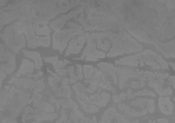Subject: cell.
I'll return each instance as SVG.
<instances>
[{"instance_id": "obj_1", "label": "cell", "mask_w": 175, "mask_h": 123, "mask_svg": "<svg viewBox=\"0 0 175 123\" xmlns=\"http://www.w3.org/2000/svg\"><path fill=\"white\" fill-rule=\"evenodd\" d=\"M111 42V47H110L109 53L106 57L113 58L121 54H131V53H138V51H143L142 44H139L136 40L132 39V36L125 30H119L114 32V36L110 39Z\"/></svg>"}, {"instance_id": "obj_2", "label": "cell", "mask_w": 175, "mask_h": 123, "mask_svg": "<svg viewBox=\"0 0 175 123\" xmlns=\"http://www.w3.org/2000/svg\"><path fill=\"white\" fill-rule=\"evenodd\" d=\"M82 33H85V30L78 22H67V26L64 29L54 32L53 48L58 50L60 53H64V50L67 48V44H68V40H71L74 36L82 35Z\"/></svg>"}, {"instance_id": "obj_3", "label": "cell", "mask_w": 175, "mask_h": 123, "mask_svg": "<svg viewBox=\"0 0 175 123\" xmlns=\"http://www.w3.org/2000/svg\"><path fill=\"white\" fill-rule=\"evenodd\" d=\"M0 39L6 43L8 48L14 53H18L25 47V36L21 30L15 29L13 25H7L4 28V32L0 33Z\"/></svg>"}, {"instance_id": "obj_4", "label": "cell", "mask_w": 175, "mask_h": 123, "mask_svg": "<svg viewBox=\"0 0 175 123\" xmlns=\"http://www.w3.org/2000/svg\"><path fill=\"white\" fill-rule=\"evenodd\" d=\"M8 84H15L21 89H25V90H38L42 91L45 89L43 80H33V79H28V78H13L10 79Z\"/></svg>"}, {"instance_id": "obj_5", "label": "cell", "mask_w": 175, "mask_h": 123, "mask_svg": "<svg viewBox=\"0 0 175 123\" xmlns=\"http://www.w3.org/2000/svg\"><path fill=\"white\" fill-rule=\"evenodd\" d=\"M86 82H89L90 84L97 86V87H103V89H106V90L115 91V89L111 86V83L107 80L104 72H102V71H99V69H96V68H93V72H92L90 78H89Z\"/></svg>"}, {"instance_id": "obj_6", "label": "cell", "mask_w": 175, "mask_h": 123, "mask_svg": "<svg viewBox=\"0 0 175 123\" xmlns=\"http://www.w3.org/2000/svg\"><path fill=\"white\" fill-rule=\"evenodd\" d=\"M85 43H86V40H85L84 33H82V35H78V36H74L71 40H70V44L67 46V48L64 50V53L67 55H72V54L79 53V51L84 48Z\"/></svg>"}, {"instance_id": "obj_7", "label": "cell", "mask_w": 175, "mask_h": 123, "mask_svg": "<svg viewBox=\"0 0 175 123\" xmlns=\"http://www.w3.org/2000/svg\"><path fill=\"white\" fill-rule=\"evenodd\" d=\"M109 98H110L109 94L102 91L99 94H90V96H88V102L95 104L96 107H104L109 102Z\"/></svg>"}, {"instance_id": "obj_8", "label": "cell", "mask_w": 175, "mask_h": 123, "mask_svg": "<svg viewBox=\"0 0 175 123\" xmlns=\"http://www.w3.org/2000/svg\"><path fill=\"white\" fill-rule=\"evenodd\" d=\"M33 71H35V64H32V61H29V60H24L22 64H21V68L15 73V78H22L24 75L32 73Z\"/></svg>"}, {"instance_id": "obj_9", "label": "cell", "mask_w": 175, "mask_h": 123, "mask_svg": "<svg viewBox=\"0 0 175 123\" xmlns=\"http://www.w3.org/2000/svg\"><path fill=\"white\" fill-rule=\"evenodd\" d=\"M24 54H25L27 58H31V60L35 62V69L36 71H41L42 65H43V62H42V57L41 54L38 53V51H31V50H24Z\"/></svg>"}, {"instance_id": "obj_10", "label": "cell", "mask_w": 175, "mask_h": 123, "mask_svg": "<svg viewBox=\"0 0 175 123\" xmlns=\"http://www.w3.org/2000/svg\"><path fill=\"white\" fill-rule=\"evenodd\" d=\"M158 105H160V111L164 112L165 115H171L173 113V102H171L170 97H161L158 100Z\"/></svg>"}, {"instance_id": "obj_11", "label": "cell", "mask_w": 175, "mask_h": 123, "mask_svg": "<svg viewBox=\"0 0 175 123\" xmlns=\"http://www.w3.org/2000/svg\"><path fill=\"white\" fill-rule=\"evenodd\" d=\"M33 107H35L36 111L39 112H43V113H53L54 112V107L53 104L50 102H43V101H38V102H33Z\"/></svg>"}, {"instance_id": "obj_12", "label": "cell", "mask_w": 175, "mask_h": 123, "mask_svg": "<svg viewBox=\"0 0 175 123\" xmlns=\"http://www.w3.org/2000/svg\"><path fill=\"white\" fill-rule=\"evenodd\" d=\"M118 108L121 109V111H124L125 113H128L129 116H143V115H146V113H147V111H140V112H138V111L132 109L128 105H125V104H121V102H119Z\"/></svg>"}, {"instance_id": "obj_13", "label": "cell", "mask_w": 175, "mask_h": 123, "mask_svg": "<svg viewBox=\"0 0 175 123\" xmlns=\"http://www.w3.org/2000/svg\"><path fill=\"white\" fill-rule=\"evenodd\" d=\"M100 58H106V53L102 50H93L90 54H88L86 57H85V60L86 61H97V60H100Z\"/></svg>"}, {"instance_id": "obj_14", "label": "cell", "mask_w": 175, "mask_h": 123, "mask_svg": "<svg viewBox=\"0 0 175 123\" xmlns=\"http://www.w3.org/2000/svg\"><path fill=\"white\" fill-rule=\"evenodd\" d=\"M96 48H99V50H102V51H109L110 50V47H111V42L109 40V39H97L96 42Z\"/></svg>"}, {"instance_id": "obj_15", "label": "cell", "mask_w": 175, "mask_h": 123, "mask_svg": "<svg viewBox=\"0 0 175 123\" xmlns=\"http://www.w3.org/2000/svg\"><path fill=\"white\" fill-rule=\"evenodd\" d=\"M93 50H96V43L95 42H86V47L84 48V53L81 54L79 58H81V60H85V57H86L88 54H90Z\"/></svg>"}, {"instance_id": "obj_16", "label": "cell", "mask_w": 175, "mask_h": 123, "mask_svg": "<svg viewBox=\"0 0 175 123\" xmlns=\"http://www.w3.org/2000/svg\"><path fill=\"white\" fill-rule=\"evenodd\" d=\"M70 118H71L75 123H81V122H82V119H84V115H82V113L79 112L78 108H75V109H72V111H71V116H70Z\"/></svg>"}, {"instance_id": "obj_17", "label": "cell", "mask_w": 175, "mask_h": 123, "mask_svg": "<svg viewBox=\"0 0 175 123\" xmlns=\"http://www.w3.org/2000/svg\"><path fill=\"white\" fill-rule=\"evenodd\" d=\"M67 73H68L70 75V83H76V80H78V79H76V76H75V66H68V68H67Z\"/></svg>"}, {"instance_id": "obj_18", "label": "cell", "mask_w": 175, "mask_h": 123, "mask_svg": "<svg viewBox=\"0 0 175 123\" xmlns=\"http://www.w3.org/2000/svg\"><path fill=\"white\" fill-rule=\"evenodd\" d=\"M134 97L136 96H149V97H154V91H149V90H140V91H135L134 94H132Z\"/></svg>"}, {"instance_id": "obj_19", "label": "cell", "mask_w": 175, "mask_h": 123, "mask_svg": "<svg viewBox=\"0 0 175 123\" xmlns=\"http://www.w3.org/2000/svg\"><path fill=\"white\" fill-rule=\"evenodd\" d=\"M68 61H66V60H64V61H57V62L56 64H53V68L54 69H57V68H64V66H67V65H68Z\"/></svg>"}, {"instance_id": "obj_20", "label": "cell", "mask_w": 175, "mask_h": 123, "mask_svg": "<svg viewBox=\"0 0 175 123\" xmlns=\"http://www.w3.org/2000/svg\"><path fill=\"white\" fill-rule=\"evenodd\" d=\"M75 69H76V79H78V80L84 79V71H82V66L81 65H76Z\"/></svg>"}, {"instance_id": "obj_21", "label": "cell", "mask_w": 175, "mask_h": 123, "mask_svg": "<svg viewBox=\"0 0 175 123\" xmlns=\"http://www.w3.org/2000/svg\"><path fill=\"white\" fill-rule=\"evenodd\" d=\"M146 105H147V111H149V112H154V100L149 98Z\"/></svg>"}, {"instance_id": "obj_22", "label": "cell", "mask_w": 175, "mask_h": 123, "mask_svg": "<svg viewBox=\"0 0 175 123\" xmlns=\"http://www.w3.org/2000/svg\"><path fill=\"white\" fill-rule=\"evenodd\" d=\"M127 98V94L125 93H121V94H118V96H114L113 97V100H114V102H121L122 100H125Z\"/></svg>"}, {"instance_id": "obj_23", "label": "cell", "mask_w": 175, "mask_h": 123, "mask_svg": "<svg viewBox=\"0 0 175 123\" xmlns=\"http://www.w3.org/2000/svg\"><path fill=\"white\" fill-rule=\"evenodd\" d=\"M129 86H131L132 90H135V89H140V87H143V86L139 83V80H132V82L129 83Z\"/></svg>"}, {"instance_id": "obj_24", "label": "cell", "mask_w": 175, "mask_h": 123, "mask_svg": "<svg viewBox=\"0 0 175 123\" xmlns=\"http://www.w3.org/2000/svg\"><path fill=\"white\" fill-rule=\"evenodd\" d=\"M58 61V57H46L45 58V62H50L51 65H53V64H56Z\"/></svg>"}, {"instance_id": "obj_25", "label": "cell", "mask_w": 175, "mask_h": 123, "mask_svg": "<svg viewBox=\"0 0 175 123\" xmlns=\"http://www.w3.org/2000/svg\"><path fill=\"white\" fill-rule=\"evenodd\" d=\"M14 0H0V6L2 7H6L7 4H10V3H13Z\"/></svg>"}, {"instance_id": "obj_26", "label": "cell", "mask_w": 175, "mask_h": 123, "mask_svg": "<svg viewBox=\"0 0 175 123\" xmlns=\"http://www.w3.org/2000/svg\"><path fill=\"white\" fill-rule=\"evenodd\" d=\"M88 123H97V119L96 118H92V119H89Z\"/></svg>"}, {"instance_id": "obj_27", "label": "cell", "mask_w": 175, "mask_h": 123, "mask_svg": "<svg viewBox=\"0 0 175 123\" xmlns=\"http://www.w3.org/2000/svg\"><path fill=\"white\" fill-rule=\"evenodd\" d=\"M115 123H117V122H115Z\"/></svg>"}]
</instances>
